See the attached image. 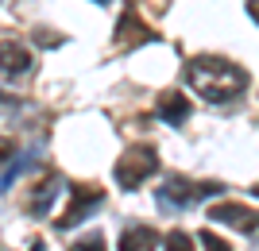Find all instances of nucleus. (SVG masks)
Segmentation results:
<instances>
[{
    "mask_svg": "<svg viewBox=\"0 0 259 251\" xmlns=\"http://www.w3.org/2000/svg\"><path fill=\"white\" fill-rule=\"evenodd\" d=\"M248 16H251V20L259 23V0H248Z\"/></svg>",
    "mask_w": 259,
    "mask_h": 251,
    "instance_id": "nucleus-17",
    "label": "nucleus"
},
{
    "mask_svg": "<svg viewBox=\"0 0 259 251\" xmlns=\"http://www.w3.org/2000/svg\"><path fill=\"white\" fill-rule=\"evenodd\" d=\"M70 251H108V247H105V236H101V232H89V236H81Z\"/></svg>",
    "mask_w": 259,
    "mask_h": 251,
    "instance_id": "nucleus-11",
    "label": "nucleus"
},
{
    "mask_svg": "<svg viewBox=\"0 0 259 251\" xmlns=\"http://www.w3.org/2000/svg\"><path fill=\"white\" fill-rule=\"evenodd\" d=\"M155 243H159V232L151 224H128L116 240V251H155Z\"/></svg>",
    "mask_w": 259,
    "mask_h": 251,
    "instance_id": "nucleus-10",
    "label": "nucleus"
},
{
    "mask_svg": "<svg viewBox=\"0 0 259 251\" xmlns=\"http://www.w3.org/2000/svg\"><path fill=\"white\" fill-rule=\"evenodd\" d=\"M97 4H108V0H97Z\"/></svg>",
    "mask_w": 259,
    "mask_h": 251,
    "instance_id": "nucleus-19",
    "label": "nucleus"
},
{
    "mask_svg": "<svg viewBox=\"0 0 259 251\" xmlns=\"http://www.w3.org/2000/svg\"><path fill=\"white\" fill-rule=\"evenodd\" d=\"M213 193H221V186L217 182H190V178H166L162 182V189H159V205L166 209H182V205H194V201H201V197H213Z\"/></svg>",
    "mask_w": 259,
    "mask_h": 251,
    "instance_id": "nucleus-3",
    "label": "nucleus"
},
{
    "mask_svg": "<svg viewBox=\"0 0 259 251\" xmlns=\"http://www.w3.org/2000/svg\"><path fill=\"white\" fill-rule=\"evenodd\" d=\"M166 251H194V240H190L182 228H174L170 236H166Z\"/></svg>",
    "mask_w": 259,
    "mask_h": 251,
    "instance_id": "nucleus-13",
    "label": "nucleus"
},
{
    "mask_svg": "<svg viewBox=\"0 0 259 251\" xmlns=\"http://www.w3.org/2000/svg\"><path fill=\"white\" fill-rule=\"evenodd\" d=\"M197 243H201V247H205V251H232V247H228V243L221 240V236H217L213 228H201V236H197Z\"/></svg>",
    "mask_w": 259,
    "mask_h": 251,
    "instance_id": "nucleus-12",
    "label": "nucleus"
},
{
    "mask_svg": "<svg viewBox=\"0 0 259 251\" xmlns=\"http://www.w3.org/2000/svg\"><path fill=\"white\" fill-rule=\"evenodd\" d=\"M8 159H16V139H12V135H0V166L8 163Z\"/></svg>",
    "mask_w": 259,
    "mask_h": 251,
    "instance_id": "nucleus-14",
    "label": "nucleus"
},
{
    "mask_svg": "<svg viewBox=\"0 0 259 251\" xmlns=\"http://www.w3.org/2000/svg\"><path fill=\"white\" fill-rule=\"evenodd\" d=\"M35 43H39V46H58L62 39H58L54 31H39V35H35Z\"/></svg>",
    "mask_w": 259,
    "mask_h": 251,
    "instance_id": "nucleus-15",
    "label": "nucleus"
},
{
    "mask_svg": "<svg viewBox=\"0 0 259 251\" xmlns=\"http://www.w3.org/2000/svg\"><path fill=\"white\" fill-rule=\"evenodd\" d=\"M251 193H255V197H259V186H255V189H251Z\"/></svg>",
    "mask_w": 259,
    "mask_h": 251,
    "instance_id": "nucleus-18",
    "label": "nucleus"
},
{
    "mask_svg": "<svg viewBox=\"0 0 259 251\" xmlns=\"http://www.w3.org/2000/svg\"><path fill=\"white\" fill-rule=\"evenodd\" d=\"M101 201H105V189H101V186H74V193H70V209L54 220V228H74L77 220H85Z\"/></svg>",
    "mask_w": 259,
    "mask_h": 251,
    "instance_id": "nucleus-5",
    "label": "nucleus"
},
{
    "mask_svg": "<svg viewBox=\"0 0 259 251\" xmlns=\"http://www.w3.org/2000/svg\"><path fill=\"white\" fill-rule=\"evenodd\" d=\"M209 220L228 224L236 232H259V209L240 205V201H217V205H209Z\"/></svg>",
    "mask_w": 259,
    "mask_h": 251,
    "instance_id": "nucleus-4",
    "label": "nucleus"
},
{
    "mask_svg": "<svg viewBox=\"0 0 259 251\" xmlns=\"http://www.w3.org/2000/svg\"><path fill=\"white\" fill-rule=\"evenodd\" d=\"M8 109H16V101H12L8 93H0V112H8Z\"/></svg>",
    "mask_w": 259,
    "mask_h": 251,
    "instance_id": "nucleus-16",
    "label": "nucleus"
},
{
    "mask_svg": "<svg viewBox=\"0 0 259 251\" xmlns=\"http://www.w3.org/2000/svg\"><path fill=\"white\" fill-rule=\"evenodd\" d=\"M54 197H58V178L47 174V178H39V182L27 186V193H23V209H27L31 217H43L47 209L54 205Z\"/></svg>",
    "mask_w": 259,
    "mask_h": 251,
    "instance_id": "nucleus-8",
    "label": "nucleus"
},
{
    "mask_svg": "<svg viewBox=\"0 0 259 251\" xmlns=\"http://www.w3.org/2000/svg\"><path fill=\"white\" fill-rule=\"evenodd\" d=\"M31 51L23 43H16V39H0V77L4 81H16V77H27L31 74Z\"/></svg>",
    "mask_w": 259,
    "mask_h": 251,
    "instance_id": "nucleus-6",
    "label": "nucleus"
},
{
    "mask_svg": "<svg viewBox=\"0 0 259 251\" xmlns=\"http://www.w3.org/2000/svg\"><path fill=\"white\" fill-rule=\"evenodd\" d=\"M116 46H140V43H151L155 39V31L143 23V16H140V8L136 4H128V8L120 12V20H116Z\"/></svg>",
    "mask_w": 259,
    "mask_h": 251,
    "instance_id": "nucleus-7",
    "label": "nucleus"
},
{
    "mask_svg": "<svg viewBox=\"0 0 259 251\" xmlns=\"http://www.w3.org/2000/svg\"><path fill=\"white\" fill-rule=\"evenodd\" d=\"M186 81L205 101H232L236 93L248 89V70L236 66V62H228V58L201 55V58H190V62H186Z\"/></svg>",
    "mask_w": 259,
    "mask_h": 251,
    "instance_id": "nucleus-1",
    "label": "nucleus"
},
{
    "mask_svg": "<svg viewBox=\"0 0 259 251\" xmlns=\"http://www.w3.org/2000/svg\"><path fill=\"white\" fill-rule=\"evenodd\" d=\"M155 170H159V151H155L151 143H136V147H128V151L116 159L112 178H116L120 189H140Z\"/></svg>",
    "mask_w": 259,
    "mask_h": 251,
    "instance_id": "nucleus-2",
    "label": "nucleus"
},
{
    "mask_svg": "<svg viewBox=\"0 0 259 251\" xmlns=\"http://www.w3.org/2000/svg\"><path fill=\"white\" fill-rule=\"evenodd\" d=\"M155 112H159L162 120L170 124H186L190 120V112H194V105H190V97H182V93H174V89H166V93H159V105H155Z\"/></svg>",
    "mask_w": 259,
    "mask_h": 251,
    "instance_id": "nucleus-9",
    "label": "nucleus"
}]
</instances>
